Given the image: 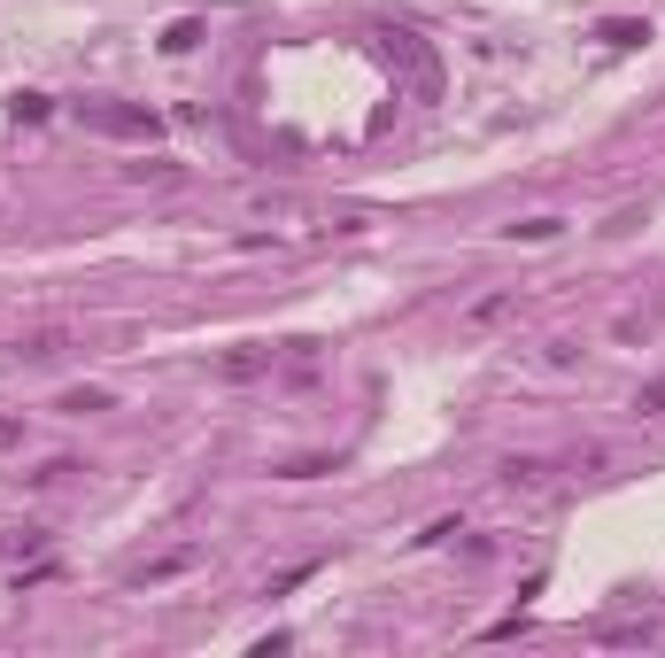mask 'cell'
I'll return each instance as SVG.
<instances>
[{"mask_svg":"<svg viewBox=\"0 0 665 658\" xmlns=\"http://www.w3.org/2000/svg\"><path fill=\"white\" fill-rule=\"evenodd\" d=\"M93 132H116V140H155V117L147 109H86Z\"/></svg>","mask_w":665,"mask_h":658,"instance_id":"obj_1","label":"cell"},{"mask_svg":"<svg viewBox=\"0 0 665 658\" xmlns=\"http://www.w3.org/2000/svg\"><path fill=\"white\" fill-rule=\"evenodd\" d=\"M62 349H70V333H62V326H39V333H24V341H16V357H24V364H55Z\"/></svg>","mask_w":665,"mask_h":658,"instance_id":"obj_2","label":"cell"},{"mask_svg":"<svg viewBox=\"0 0 665 658\" xmlns=\"http://www.w3.org/2000/svg\"><path fill=\"white\" fill-rule=\"evenodd\" d=\"M503 480H511V488H542V480H550V465H542V457H511V465H503Z\"/></svg>","mask_w":665,"mask_h":658,"instance_id":"obj_3","label":"cell"},{"mask_svg":"<svg viewBox=\"0 0 665 658\" xmlns=\"http://www.w3.org/2000/svg\"><path fill=\"white\" fill-rule=\"evenodd\" d=\"M62 411H70V419H86V411H109V388H70V395H62Z\"/></svg>","mask_w":665,"mask_h":658,"instance_id":"obj_4","label":"cell"},{"mask_svg":"<svg viewBox=\"0 0 665 658\" xmlns=\"http://www.w3.org/2000/svg\"><path fill=\"white\" fill-rule=\"evenodd\" d=\"M263 364H271L263 349H232V357H225V380H256Z\"/></svg>","mask_w":665,"mask_h":658,"instance_id":"obj_5","label":"cell"},{"mask_svg":"<svg viewBox=\"0 0 665 658\" xmlns=\"http://www.w3.org/2000/svg\"><path fill=\"white\" fill-rule=\"evenodd\" d=\"M635 411H650V419H665V380H650V388L635 395Z\"/></svg>","mask_w":665,"mask_h":658,"instance_id":"obj_6","label":"cell"},{"mask_svg":"<svg viewBox=\"0 0 665 658\" xmlns=\"http://www.w3.org/2000/svg\"><path fill=\"white\" fill-rule=\"evenodd\" d=\"M0 449H24V419L16 411H0Z\"/></svg>","mask_w":665,"mask_h":658,"instance_id":"obj_7","label":"cell"}]
</instances>
